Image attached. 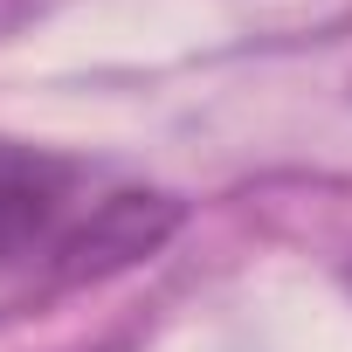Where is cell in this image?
Listing matches in <instances>:
<instances>
[{"label": "cell", "instance_id": "6da1fadb", "mask_svg": "<svg viewBox=\"0 0 352 352\" xmlns=\"http://www.w3.org/2000/svg\"><path fill=\"white\" fill-rule=\"evenodd\" d=\"M180 221L166 194L104 187L90 166L0 145V270H49V276H97L138 263Z\"/></svg>", "mask_w": 352, "mask_h": 352}]
</instances>
